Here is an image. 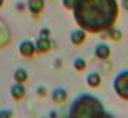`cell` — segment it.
Instances as JSON below:
<instances>
[{"mask_svg": "<svg viewBox=\"0 0 128 118\" xmlns=\"http://www.w3.org/2000/svg\"><path fill=\"white\" fill-rule=\"evenodd\" d=\"M106 32H108L109 37H110L112 40L118 41V40H121V37H122V32L120 29H116V27H110V29H108Z\"/></svg>", "mask_w": 128, "mask_h": 118, "instance_id": "obj_13", "label": "cell"}, {"mask_svg": "<svg viewBox=\"0 0 128 118\" xmlns=\"http://www.w3.org/2000/svg\"><path fill=\"white\" fill-rule=\"evenodd\" d=\"M34 51H36V47H34V44L32 43V41H22V43L20 44V52L22 56L25 58H30L33 56Z\"/></svg>", "mask_w": 128, "mask_h": 118, "instance_id": "obj_4", "label": "cell"}, {"mask_svg": "<svg viewBox=\"0 0 128 118\" xmlns=\"http://www.w3.org/2000/svg\"><path fill=\"white\" fill-rule=\"evenodd\" d=\"M28 8L33 15H39L44 8V0H28Z\"/></svg>", "mask_w": 128, "mask_h": 118, "instance_id": "obj_8", "label": "cell"}, {"mask_svg": "<svg viewBox=\"0 0 128 118\" xmlns=\"http://www.w3.org/2000/svg\"><path fill=\"white\" fill-rule=\"evenodd\" d=\"M86 30L84 29H76L70 33V41H72L74 45H80V44L84 43L86 40Z\"/></svg>", "mask_w": 128, "mask_h": 118, "instance_id": "obj_6", "label": "cell"}, {"mask_svg": "<svg viewBox=\"0 0 128 118\" xmlns=\"http://www.w3.org/2000/svg\"><path fill=\"white\" fill-rule=\"evenodd\" d=\"M73 66H74V69L77 71H83V70H86L87 63L83 58H77V59H74V62H73Z\"/></svg>", "mask_w": 128, "mask_h": 118, "instance_id": "obj_14", "label": "cell"}, {"mask_svg": "<svg viewBox=\"0 0 128 118\" xmlns=\"http://www.w3.org/2000/svg\"><path fill=\"white\" fill-rule=\"evenodd\" d=\"M74 19L81 29L99 33L113 27L118 18L117 0H77Z\"/></svg>", "mask_w": 128, "mask_h": 118, "instance_id": "obj_1", "label": "cell"}, {"mask_svg": "<svg viewBox=\"0 0 128 118\" xmlns=\"http://www.w3.org/2000/svg\"><path fill=\"white\" fill-rule=\"evenodd\" d=\"M3 3H4V0H0V7L3 5Z\"/></svg>", "mask_w": 128, "mask_h": 118, "instance_id": "obj_21", "label": "cell"}, {"mask_svg": "<svg viewBox=\"0 0 128 118\" xmlns=\"http://www.w3.org/2000/svg\"><path fill=\"white\" fill-rule=\"evenodd\" d=\"M113 88L120 98L128 100V70L121 71L114 77Z\"/></svg>", "mask_w": 128, "mask_h": 118, "instance_id": "obj_3", "label": "cell"}, {"mask_svg": "<svg viewBox=\"0 0 128 118\" xmlns=\"http://www.w3.org/2000/svg\"><path fill=\"white\" fill-rule=\"evenodd\" d=\"M40 36H47L48 37V36H50V30L48 29H42L40 30Z\"/></svg>", "mask_w": 128, "mask_h": 118, "instance_id": "obj_18", "label": "cell"}, {"mask_svg": "<svg viewBox=\"0 0 128 118\" xmlns=\"http://www.w3.org/2000/svg\"><path fill=\"white\" fill-rule=\"evenodd\" d=\"M121 4H122V7H124V10L128 11V0H122Z\"/></svg>", "mask_w": 128, "mask_h": 118, "instance_id": "obj_19", "label": "cell"}, {"mask_svg": "<svg viewBox=\"0 0 128 118\" xmlns=\"http://www.w3.org/2000/svg\"><path fill=\"white\" fill-rule=\"evenodd\" d=\"M87 84H88V87H91V88L99 87V85H100V76H99V73H96V71L90 73L88 76H87Z\"/></svg>", "mask_w": 128, "mask_h": 118, "instance_id": "obj_11", "label": "cell"}, {"mask_svg": "<svg viewBox=\"0 0 128 118\" xmlns=\"http://www.w3.org/2000/svg\"><path fill=\"white\" fill-rule=\"evenodd\" d=\"M95 56L99 58V59H108L110 56V47L103 43L98 44L95 47Z\"/></svg>", "mask_w": 128, "mask_h": 118, "instance_id": "obj_7", "label": "cell"}, {"mask_svg": "<svg viewBox=\"0 0 128 118\" xmlns=\"http://www.w3.org/2000/svg\"><path fill=\"white\" fill-rule=\"evenodd\" d=\"M0 118H12L11 110H0Z\"/></svg>", "mask_w": 128, "mask_h": 118, "instance_id": "obj_16", "label": "cell"}, {"mask_svg": "<svg viewBox=\"0 0 128 118\" xmlns=\"http://www.w3.org/2000/svg\"><path fill=\"white\" fill-rule=\"evenodd\" d=\"M103 110L100 102L91 95H83L74 102L70 110V118H103Z\"/></svg>", "mask_w": 128, "mask_h": 118, "instance_id": "obj_2", "label": "cell"}, {"mask_svg": "<svg viewBox=\"0 0 128 118\" xmlns=\"http://www.w3.org/2000/svg\"><path fill=\"white\" fill-rule=\"evenodd\" d=\"M25 92H26L25 87H24L22 84H18V82H17L15 85H12V87H11V96L14 99H17V100H18V99H22L24 96H25Z\"/></svg>", "mask_w": 128, "mask_h": 118, "instance_id": "obj_10", "label": "cell"}, {"mask_svg": "<svg viewBox=\"0 0 128 118\" xmlns=\"http://www.w3.org/2000/svg\"><path fill=\"white\" fill-rule=\"evenodd\" d=\"M14 80L18 84H24V82L28 80V71L25 69H17L14 73Z\"/></svg>", "mask_w": 128, "mask_h": 118, "instance_id": "obj_12", "label": "cell"}, {"mask_svg": "<svg viewBox=\"0 0 128 118\" xmlns=\"http://www.w3.org/2000/svg\"><path fill=\"white\" fill-rule=\"evenodd\" d=\"M62 1H64V5L68 10H73L74 5L77 4V0H62Z\"/></svg>", "mask_w": 128, "mask_h": 118, "instance_id": "obj_15", "label": "cell"}, {"mask_svg": "<svg viewBox=\"0 0 128 118\" xmlns=\"http://www.w3.org/2000/svg\"><path fill=\"white\" fill-rule=\"evenodd\" d=\"M68 99V92L64 88H56L52 92V100L55 103H65Z\"/></svg>", "mask_w": 128, "mask_h": 118, "instance_id": "obj_9", "label": "cell"}, {"mask_svg": "<svg viewBox=\"0 0 128 118\" xmlns=\"http://www.w3.org/2000/svg\"><path fill=\"white\" fill-rule=\"evenodd\" d=\"M36 51L37 52H47L51 48V41L47 36H40L36 41Z\"/></svg>", "mask_w": 128, "mask_h": 118, "instance_id": "obj_5", "label": "cell"}, {"mask_svg": "<svg viewBox=\"0 0 128 118\" xmlns=\"http://www.w3.org/2000/svg\"><path fill=\"white\" fill-rule=\"evenodd\" d=\"M103 118H114L113 115L110 114V113H108V111H105V115H103Z\"/></svg>", "mask_w": 128, "mask_h": 118, "instance_id": "obj_20", "label": "cell"}, {"mask_svg": "<svg viewBox=\"0 0 128 118\" xmlns=\"http://www.w3.org/2000/svg\"><path fill=\"white\" fill-rule=\"evenodd\" d=\"M37 93H39L40 96H46V88L44 87H39L37 88Z\"/></svg>", "mask_w": 128, "mask_h": 118, "instance_id": "obj_17", "label": "cell"}]
</instances>
